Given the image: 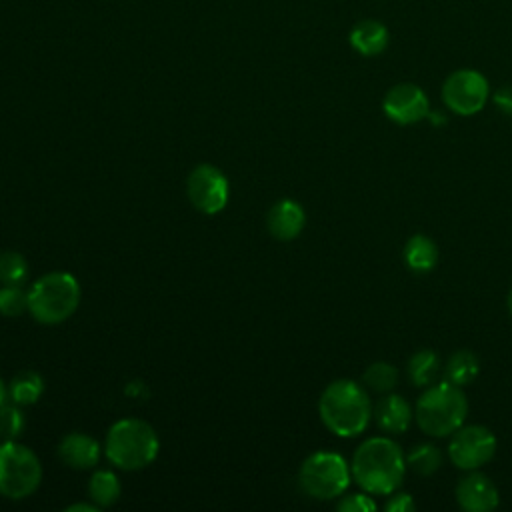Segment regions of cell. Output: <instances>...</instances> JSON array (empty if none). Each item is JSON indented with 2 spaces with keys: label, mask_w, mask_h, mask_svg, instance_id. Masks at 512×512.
<instances>
[{
  "label": "cell",
  "mask_w": 512,
  "mask_h": 512,
  "mask_svg": "<svg viewBox=\"0 0 512 512\" xmlns=\"http://www.w3.org/2000/svg\"><path fill=\"white\" fill-rule=\"evenodd\" d=\"M352 480L368 494L388 496L400 488L406 474L402 448L386 436L364 440L352 454Z\"/></svg>",
  "instance_id": "cell-1"
},
{
  "label": "cell",
  "mask_w": 512,
  "mask_h": 512,
  "mask_svg": "<svg viewBox=\"0 0 512 512\" xmlns=\"http://www.w3.org/2000/svg\"><path fill=\"white\" fill-rule=\"evenodd\" d=\"M322 424L340 438L360 436L372 420V402L364 384L348 378L330 382L318 400Z\"/></svg>",
  "instance_id": "cell-2"
},
{
  "label": "cell",
  "mask_w": 512,
  "mask_h": 512,
  "mask_svg": "<svg viewBox=\"0 0 512 512\" xmlns=\"http://www.w3.org/2000/svg\"><path fill=\"white\" fill-rule=\"evenodd\" d=\"M468 416V400L460 386L442 380L424 388L414 406L418 428L432 438L450 436Z\"/></svg>",
  "instance_id": "cell-3"
},
{
  "label": "cell",
  "mask_w": 512,
  "mask_h": 512,
  "mask_svg": "<svg viewBox=\"0 0 512 512\" xmlns=\"http://www.w3.org/2000/svg\"><path fill=\"white\" fill-rule=\"evenodd\" d=\"M156 430L140 418H122L106 434L104 454L120 470H142L158 456Z\"/></svg>",
  "instance_id": "cell-4"
},
{
  "label": "cell",
  "mask_w": 512,
  "mask_h": 512,
  "mask_svg": "<svg viewBox=\"0 0 512 512\" xmlns=\"http://www.w3.org/2000/svg\"><path fill=\"white\" fill-rule=\"evenodd\" d=\"M80 304V284L70 272H48L28 290V312L40 324L68 320Z\"/></svg>",
  "instance_id": "cell-5"
},
{
  "label": "cell",
  "mask_w": 512,
  "mask_h": 512,
  "mask_svg": "<svg viewBox=\"0 0 512 512\" xmlns=\"http://www.w3.org/2000/svg\"><path fill=\"white\" fill-rule=\"evenodd\" d=\"M352 480L350 464L336 452L320 450L310 454L298 472L300 488L316 500H332L342 496Z\"/></svg>",
  "instance_id": "cell-6"
},
{
  "label": "cell",
  "mask_w": 512,
  "mask_h": 512,
  "mask_svg": "<svg viewBox=\"0 0 512 512\" xmlns=\"http://www.w3.org/2000/svg\"><path fill=\"white\" fill-rule=\"evenodd\" d=\"M42 480L38 456L16 440L0 444V494L10 500H22L36 492Z\"/></svg>",
  "instance_id": "cell-7"
},
{
  "label": "cell",
  "mask_w": 512,
  "mask_h": 512,
  "mask_svg": "<svg viewBox=\"0 0 512 512\" xmlns=\"http://www.w3.org/2000/svg\"><path fill=\"white\" fill-rule=\"evenodd\" d=\"M440 96L450 112L458 116H474L486 106L490 98V84L482 72L474 68H460L446 76Z\"/></svg>",
  "instance_id": "cell-8"
},
{
  "label": "cell",
  "mask_w": 512,
  "mask_h": 512,
  "mask_svg": "<svg viewBox=\"0 0 512 512\" xmlns=\"http://www.w3.org/2000/svg\"><path fill=\"white\" fill-rule=\"evenodd\" d=\"M496 454V436L480 424H462L450 434L448 458L460 470H478Z\"/></svg>",
  "instance_id": "cell-9"
},
{
  "label": "cell",
  "mask_w": 512,
  "mask_h": 512,
  "mask_svg": "<svg viewBox=\"0 0 512 512\" xmlns=\"http://www.w3.org/2000/svg\"><path fill=\"white\" fill-rule=\"evenodd\" d=\"M186 192L198 212L218 214L228 202L230 186L220 168L212 164H198L186 180Z\"/></svg>",
  "instance_id": "cell-10"
},
{
  "label": "cell",
  "mask_w": 512,
  "mask_h": 512,
  "mask_svg": "<svg viewBox=\"0 0 512 512\" xmlns=\"http://www.w3.org/2000/svg\"><path fill=\"white\" fill-rule=\"evenodd\" d=\"M382 110L392 122L408 126L424 120L430 114V102L418 84L398 82L384 94Z\"/></svg>",
  "instance_id": "cell-11"
},
{
  "label": "cell",
  "mask_w": 512,
  "mask_h": 512,
  "mask_svg": "<svg viewBox=\"0 0 512 512\" xmlns=\"http://www.w3.org/2000/svg\"><path fill=\"white\" fill-rule=\"evenodd\" d=\"M456 504L466 512H490L498 506L500 494L496 484L482 472L470 470L454 488Z\"/></svg>",
  "instance_id": "cell-12"
},
{
  "label": "cell",
  "mask_w": 512,
  "mask_h": 512,
  "mask_svg": "<svg viewBox=\"0 0 512 512\" xmlns=\"http://www.w3.org/2000/svg\"><path fill=\"white\" fill-rule=\"evenodd\" d=\"M102 446L84 432H70L58 444V458L74 470H90L100 462Z\"/></svg>",
  "instance_id": "cell-13"
},
{
  "label": "cell",
  "mask_w": 512,
  "mask_h": 512,
  "mask_svg": "<svg viewBox=\"0 0 512 512\" xmlns=\"http://www.w3.org/2000/svg\"><path fill=\"white\" fill-rule=\"evenodd\" d=\"M304 224H306L304 208L296 200H290V198L278 200L268 210V216H266L268 232L280 242L294 240L304 230Z\"/></svg>",
  "instance_id": "cell-14"
},
{
  "label": "cell",
  "mask_w": 512,
  "mask_h": 512,
  "mask_svg": "<svg viewBox=\"0 0 512 512\" xmlns=\"http://www.w3.org/2000/svg\"><path fill=\"white\" fill-rule=\"evenodd\" d=\"M372 416L380 430L388 434H404L414 420V408L400 394L388 392L376 402V406L372 408Z\"/></svg>",
  "instance_id": "cell-15"
},
{
  "label": "cell",
  "mask_w": 512,
  "mask_h": 512,
  "mask_svg": "<svg viewBox=\"0 0 512 512\" xmlns=\"http://www.w3.org/2000/svg\"><path fill=\"white\" fill-rule=\"evenodd\" d=\"M350 46L360 54V56H378L388 48L390 42V32L388 28L374 18H366L354 24L350 30Z\"/></svg>",
  "instance_id": "cell-16"
},
{
  "label": "cell",
  "mask_w": 512,
  "mask_h": 512,
  "mask_svg": "<svg viewBox=\"0 0 512 512\" xmlns=\"http://www.w3.org/2000/svg\"><path fill=\"white\" fill-rule=\"evenodd\" d=\"M402 256H404L406 266L412 272L424 274V272H430L436 266V262H438V246L426 234H412L406 240L404 248H402Z\"/></svg>",
  "instance_id": "cell-17"
},
{
  "label": "cell",
  "mask_w": 512,
  "mask_h": 512,
  "mask_svg": "<svg viewBox=\"0 0 512 512\" xmlns=\"http://www.w3.org/2000/svg\"><path fill=\"white\" fill-rule=\"evenodd\" d=\"M442 372H444V380L464 388L472 384L480 372L478 356L472 350H456L448 356Z\"/></svg>",
  "instance_id": "cell-18"
},
{
  "label": "cell",
  "mask_w": 512,
  "mask_h": 512,
  "mask_svg": "<svg viewBox=\"0 0 512 512\" xmlns=\"http://www.w3.org/2000/svg\"><path fill=\"white\" fill-rule=\"evenodd\" d=\"M438 372H440V358L434 350L422 348V350H416L408 358L406 374L416 388H426V386L434 384Z\"/></svg>",
  "instance_id": "cell-19"
},
{
  "label": "cell",
  "mask_w": 512,
  "mask_h": 512,
  "mask_svg": "<svg viewBox=\"0 0 512 512\" xmlns=\"http://www.w3.org/2000/svg\"><path fill=\"white\" fill-rule=\"evenodd\" d=\"M42 390H44L42 376L32 370H22L10 380L8 398L18 406H30L42 396Z\"/></svg>",
  "instance_id": "cell-20"
},
{
  "label": "cell",
  "mask_w": 512,
  "mask_h": 512,
  "mask_svg": "<svg viewBox=\"0 0 512 512\" xmlns=\"http://www.w3.org/2000/svg\"><path fill=\"white\" fill-rule=\"evenodd\" d=\"M120 480L112 470H96L88 482V496L98 508H108L120 498Z\"/></svg>",
  "instance_id": "cell-21"
},
{
  "label": "cell",
  "mask_w": 512,
  "mask_h": 512,
  "mask_svg": "<svg viewBox=\"0 0 512 512\" xmlns=\"http://www.w3.org/2000/svg\"><path fill=\"white\" fill-rule=\"evenodd\" d=\"M404 456H406V468H410L418 476L434 474L442 466V460H444L440 448L434 444H428V442L412 446L408 450V454H404Z\"/></svg>",
  "instance_id": "cell-22"
},
{
  "label": "cell",
  "mask_w": 512,
  "mask_h": 512,
  "mask_svg": "<svg viewBox=\"0 0 512 512\" xmlns=\"http://www.w3.org/2000/svg\"><path fill=\"white\" fill-rule=\"evenodd\" d=\"M398 382V370L394 364L390 362H372L364 374H362V384L366 386V390L378 392V394H388L394 390Z\"/></svg>",
  "instance_id": "cell-23"
},
{
  "label": "cell",
  "mask_w": 512,
  "mask_h": 512,
  "mask_svg": "<svg viewBox=\"0 0 512 512\" xmlns=\"http://www.w3.org/2000/svg\"><path fill=\"white\" fill-rule=\"evenodd\" d=\"M28 262L20 252H2L0 254V284L20 286L26 282Z\"/></svg>",
  "instance_id": "cell-24"
},
{
  "label": "cell",
  "mask_w": 512,
  "mask_h": 512,
  "mask_svg": "<svg viewBox=\"0 0 512 512\" xmlns=\"http://www.w3.org/2000/svg\"><path fill=\"white\" fill-rule=\"evenodd\" d=\"M28 312V290L14 284H2L0 288V314L6 318H16Z\"/></svg>",
  "instance_id": "cell-25"
},
{
  "label": "cell",
  "mask_w": 512,
  "mask_h": 512,
  "mask_svg": "<svg viewBox=\"0 0 512 512\" xmlns=\"http://www.w3.org/2000/svg\"><path fill=\"white\" fill-rule=\"evenodd\" d=\"M24 414L18 404L4 402L0 406V438L2 440H16L24 430Z\"/></svg>",
  "instance_id": "cell-26"
},
{
  "label": "cell",
  "mask_w": 512,
  "mask_h": 512,
  "mask_svg": "<svg viewBox=\"0 0 512 512\" xmlns=\"http://www.w3.org/2000/svg\"><path fill=\"white\" fill-rule=\"evenodd\" d=\"M376 508L378 504L368 496V492H350L336 502V510L340 512H372Z\"/></svg>",
  "instance_id": "cell-27"
},
{
  "label": "cell",
  "mask_w": 512,
  "mask_h": 512,
  "mask_svg": "<svg viewBox=\"0 0 512 512\" xmlns=\"http://www.w3.org/2000/svg\"><path fill=\"white\" fill-rule=\"evenodd\" d=\"M384 510L388 512H412L416 510V502L408 492H392L390 498L384 502Z\"/></svg>",
  "instance_id": "cell-28"
},
{
  "label": "cell",
  "mask_w": 512,
  "mask_h": 512,
  "mask_svg": "<svg viewBox=\"0 0 512 512\" xmlns=\"http://www.w3.org/2000/svg\"><path fill=\"white\" fill-rule=\"evenodd\" d=\"M494 106H498L506 116H512V86H500L492 94Z\"/></svg>",
  "instance_id": "cell-29"
},
{
  "label": "cell",
  "mask_w": 512,
  "mask_h": 512,
  "mask_svg": "<svg viewBox=\"0 0 512 512\" xmlns=\"http://www.w3.org/2000/svg\"><path fill=\"white\" fill-rule=\"evenodd\" d=\"M98 510V506L92 502V504H88V502H76V504H70L68 508H66V512H96Z\"/></svg>",
  "instance_id": "cell-30"
},
{
  "label": "cell",
  "mask_w": 512,
  "mask_h": 512,
  "mask_svg": "<svg viewBox=\"0 0 512 512\" xmlns=\"http://www.w3.org/2000/svg\"><path fill=\"white\" fill-rule=\"evenodd\" d=\"M6 398H8V386H6L4 380L0 378V406L6 402Z\"/></svg>",
  "instance_id": "cell-31"
},
{
  "label": "cell",
  "mask_w": 512,
  "mask_h": 512,
  "mask_svg": "<svg viewBox=\"0 0 512 512\" xmlns=\"http://www.w3.org/2000/svg\"><path fill=\"white\" fill-rule=\"evenodd\" d=\"M506 304H508V312L512 314V288H510V292H508V298H506Z\"/></svg>",
  "instance_id": "cell-32"
}]
</instances>
